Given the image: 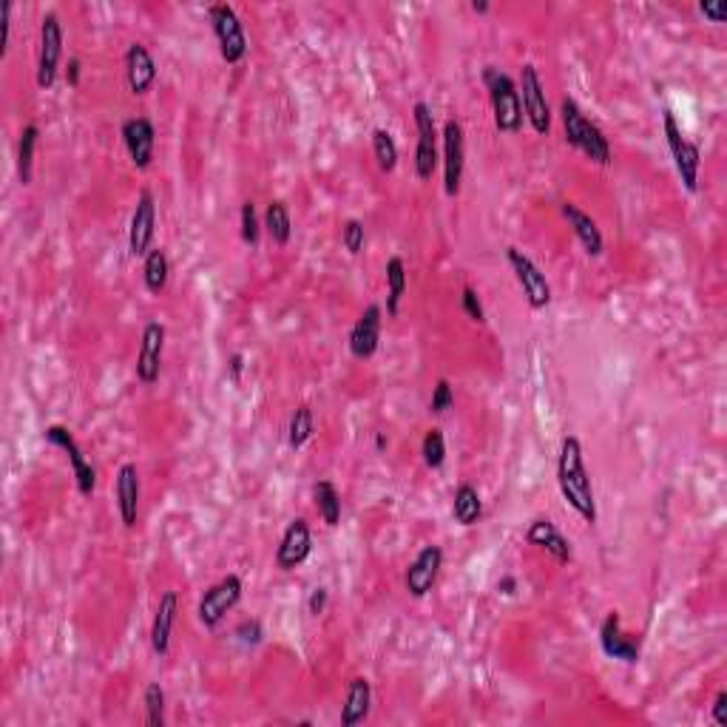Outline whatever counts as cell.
I'll return each instance as SVG.
<instances>
[{
	"label": "cell",
	"mask_w": 727,
	"mask_h": 727,
	"mask_svg": "<svg viewBox=\"0 0 727 727\" xmlns=\"http://www.w3.org/2000/svg\"><path fill=\"white\" fill-rule=\"evenodd\" d=\"M557 486L560 495L577 515L586 520L588 526L597 523V497H594V483L588 475L583 444L577 435H566L557 455Z\"/></svg>",
	"instance_id": "cell-1"
},
{
	"label": "cell",
	"mask_w": 727,
	"mask_h": 727,
	"mask_svg": "<svg viewBox=\"0 0 727 727\" xmlns=\"http://www.w3.org/2000/svg\"><path fill=\"white\" fill-rule=\"evenodd\" d=\"M560 123H563V134L571 148H577L580 154H586L588 160L597 165H611V142L603 134V128L591 123L586 111L577 106L574 97H563L560 100Z\"/></svg>",
	"instance_id": "cell-2"
},
{
	"label": "cell",
	"mask_w": 727,
	"mask_h": 727,
	"mask_svg": "<svg viewBox=\"0 0 727 727\" xmlns=\"http://www.w3.org/2000/svg\"><path fill=\"white\" fill-rule=\"evenodd\" d=\"M483 86L489 91L497 131L500 134H517L523 128L526 117H523V103H520V91H517L515 80L497 66H486L483 69Z\"/></svg>",
	"instance_id": "cell-3"
},
{
	"label": "cell",
	"mask_w": 727,
	"mask_h": 727,
	"mask_svg": "<svg viewBox=\"0 0 727 727\" xmlns=\"http://www.w3.org/2000/svg\"><path fill=\"white\" fill-rule=\"evenodd\" d=\"M208 20H211L213 37L219 54L228 66H236L248 57V35H245V23L236 15L231 3H213L208 6Z\"/></svg>",
	"instance_id": "cell-4"
},
{
	"label": "cell",
	"mask_w": 727,
	"mask_h": 727,
	"mask_svg": "<svg viewBox=\"0 0 727 727\" xmlns=\"http://www.w3.org/2000/svg\"><path fill=\"white\" fill-rule=\"evenodd\" d=\"M662 128H665V140H668L671 157H674L676 174L682 179V185H685L691 194H696V191H699V168H702V151H699V145L682 134V125L676 123L671 108L662 111Z\"/></svg>",
	"instance_id": "cell-5"
},
{
	"label": "cell",
	"mask_w": 727,
	"mask_h": 727,
	"mask_svg": "<svg viewBox=\"0 0 727 727\" xmlns=\"http://www.w3.org/2000/svg\"><path fill=\"white\" fill-rule=\"evenodd\" d=\"M517 91H520V103H523V117L529 120L534 134L546 137L551 131V106L549 97H546V86H543L540 71H537L534 63H523L520 66Z\"/></svg>",
	"instance_id": "cell-6"
},
{
	"label": "cell",
	"mask_w": 727,
	"mask_h": 727,
	"mask_svg": "<svg viewBox=\"0 0 727 727\" xmlns=\"http://www.w3.org/2000/svg\"><path fill=\"white\" fill-rule=\"evenodd\" d=\"M242 594H245L242 577L239 574H225L219 583H213L202 594V600L196 605V617H199V622L205 628H216V625H222V620L231 614L236 605L242 603Z\"/></svg>",
	"instance_id": "cell-7"
},
{
	"label": "cell",
	"mask_w": 727,
	"mask_h": 727,
	"mask_svg": "<svg viewBox=\"0 0 727 727\" xmlns=\"http://www.w3.org/2000/svg\"><path fill=\"white\" fill-rule=\"evenodd\" d=\"M412 120H415V131H418V145H415V174L418 179H432L438 162H441V134H438V125H435V114L432 108L426 106L424 100H418L412 106Z\"/></svg>",
	"instance_id": "cell-8"
},
{
	"label": "cell",
	"mask_w": 727,
	"mask_h": 727,
	"mask_svg": "<svg viewBox=\"0 0 727 727\" xmlns=\"http://www.w3.org/2000/svg\"><path fill=\"white\" fill-rule=\"evenodd\" d=\"M63 60V23L57 12H46L40 20V49H37V86L52 89Z\"/></svg>",
	"instance_id": "cell-9"
},
{
	"label": "cell",
	"mask_w": 727,
	"mask_h": 727,
	"mask_svg": "<svg viewBox=\"0 0 727 727\" xmlns=\"http://www.w3.org/2000/svg\"><path fill=\"white\" fill-rule=\"evenodd\" d=\"M506 259H509V267L515 273L517 284L526 296V304L532 310H546L551 304V284L546 279V273L540 267L534 265L532 256H526L520 248H506Z\"/></svg>",
	"instance_id": "cell-10"
},
{
	"label": "cell",
	"mask_w": 727,
	"mask_h": 727,
	"mask_svg": "<svg viewBox=\"0 0 727 727\" xmlns=\"http://www.w3.org/2000/svg\"><path fill=\"white\" fill-rule=\"evenodd\" d=\"M46 441L57 449H63L66 452V458L71 463V472H74V480H77V492L83 497H91L94 495V486H97V469L91 466L89 458H86V452L80 449L77 444V438L71 435L66 426L60 424H52L46 426Z\"/></svg>",
	"instance_id": "cell-11"
},
{
	"label": "cell",
	"mask_w": 727,
	"mask_h": 727,
	"mask_svg": "<svg viewBox=\"0 0 727 727\" xmlns=\"http://www.w3.org/2000/svg\"><path fill=\"white\" fill-rule=\"evenodd\" d=\"M165 338H168V330L162 321H148L142 327L140 336V350H137V364H134V373H137V381L151 387L160 381L162 373V353H165Z\"/></svg>",
	"instance_id": "cell-12"
},
{
	"label": "cell",
	"mask_w": 727,
	"mask_h": 727,
	"mask_svg": "<svg viewBox=\"0 0 727 727\" xmlns=\"http://www.w3.org/2000/svg\"><path fill=\"white\" fill-rule=\"evenodd\" d=\"M154 236H157V202L148 188H142L137 196V205L131 213V225H128V250L131 256L145 259L148 250L154 248Z\"/></svg>",
	"instance_id": "cell-13"
},
{
	"label": "cell",
	"mask_w": 727,
	"mask_h": 727,
	"mask_svg": "<svg viewBox=\"0 0 727 727\" xmlns=\"http://www.w3.org/2000/svg\"><path fill=\"white\" fill-rule=\"evenodd\" d=\"M441 160H444V191L446 196L461 194L463 168H466V134L458 120H446L444 131H441Z\"/></svg>",
	"instance_id": "cell-14"
},
{
	"label": "cell",
	"mask_w": 727,
	"mask_h": 727,
	"mask_svg": "<svg viewBox=\"0 0 727 727\" xmlns=\"http://www.w3.org/2000/svg\"><path fill=\"white\" fill-rule=\"evenodd\" d=\"M444 568V549L429 543L424 549L415 554V560L409 563L407 574H404V588L409 591V597L421 600L426 597L432 586L438 583V574Z\"/></svg>",
	"instance_id": "cell-15"
},
{
	"label": "cell",
	"mask_w": 727,
	"mask_h": 727,
	"mask_svg": "<svg viewBox=\"0 0 727 727\" xmlns=\"http://www.w3.org/2000/svg\"><path fill=\"white\" fill-rule=\"evenodd\" d=\"M120 137L125 142V151L134 162L137 171L151 168L154 151H157V128L148 117H128L120 128Z\"/></svg>",
	"instance_id": "cell-16"
},
{
	"label": "cell",
	"mask_w": 727,
	"mask_h": 727,
	"mask_svg": "<svg viewBox=\"0 0 727 727\" xmlns=\"http://www.w3.org/2000/svg\"><path fill=\"white\" fill-rule=\"evenodd\" d=\"M310 551H313V529L304 517H296L287 523L282 540L276 546V566L282 571H293L310 557Z\"/></svg>",
	"instance_id": "cell-17"
},
{
	"label": "cell",
	"mask_w": 727,
	"mask_h": 727,
	"mask_svg": "<svg viewBox=\"0 0 727 727\" xmlns=\"http://www.w3.org/2000/svg\"><path fill=\"white\" fill-rule=\"evenodd\" d=\"M125 83L134 97H145L157 83V60L140 40L125 49Z\"/></svg>",
	"instance_id": "cell-18"
},
{
	"label": "cell",
	"mask_w": 727,
	"mask_h": 727,
	"mask_svg": "<svg viewBox=\"0 0 727 727\" xmlns=\"http://www.w3.org/2000/svg\"><path fill=\"white\" fill-rule=\"evenodd\" d=\"M140 469L137 463H123L117 469V480H114V497H117V512L123 520L125 529H134L140 520Z\"/></svg>",
	"instance_id": "cell-19"
},
{
	"label": "cell",
	"mask_w": 727,
	"mask_h": 727,
	"mask_svg": "<svg viewBox=\"0 0 727 727\" xmlns=\"http://www.w3.org/2000/svg\"><path fill=\"white\" fill-rule=\"evenodd\" d=\"M381 321H384V310L381 304H370L358 319H355L353 330H350V353L355 358H373L381 344Z\"/></svg>",
	"instance_id": "cell-20"
},
{
	"label": "cell",
	"mask_w": 727,
	"mask_h": 727,
	"mask_svg": "<svg viewBox=\"0 0 727 727\" xmlns=\"http://www.w3.org/2000/svg\"><path fill=\"white\" fill-rule=\"evenodd\" d=\"M600 645H603L605 657L620 659L625 665H637L639 662V639L622 631V620L617 611L605 614L603 625H600Z\"/></svg>",
	"instance_id": "cell-21"
},
{
	"label": "cell",
	"mask_w": 727,
	"mask_h": 727,
	"mask_svg": "<svg viewBox=\"0 0 727 727\" xmlns=\"http://www.w3.org/2000/svg\"><path fill=\"white\" fill-rule=\"evenodd\" d=\"M526 543H529V546H537V549H543L546 554H551L560 566H568L571 557H574L568 537L551 523L549 517H537V520L529 523V529H526Z\"/></svg>",
	"instance_id": "cell-22"
},
{
	"label": "cell",
	"mask_w": 727,
	"mask_h": 727,
	"mask_svg": "<svg viewBox=\"0 0 727 727\" xmlns=\"http://www.w3.org/2000/svg\"><path fill=\"white\" fill-rule=\"evenodd\" d=\"M560 213H563V219L568 222V228L574 231V236L580 239V245L586 250L588 256H603L605 250V239H603V231H600V225L591 219V213H586L577 202H560Z\"/></svg>",
	"instance_id": "cell-23"
},
{
	"label": "cell",
	"mask_w": 727,
	"mask_h": 727,
	"mask_svg": "<svg viewBox=\"0 0 727 727\" xmlns=\"http://www.w3.org/2000/svg\"><path fill=\"white\" fill-rule=\"evenodd\" d=\"M179 614V597L177 591H165L157 603L154 611V622H151V651L157 657H165L171 651V634H174V625H177Z\"/></svg>",
	"instance_id": "cell-24"
},
{
	"label": "cell",
	"mask_w": 727,
	"mask_h": 727,
	"mask_svg": "<svg viewBox=\"0 0 727 727\" xmlns=\"http://www.w3.org/2000/svg\"><path fill=\"white\" fill-rule=\"evenodd\" d=\"M373 710V685L367 676H355L347 685V696H344V705H341V727H355L361 722H367Z\"/></svg>",
	"instance_id": "cell-25"
},
{
	"label": "cell",
	"mask_w": 727,
	"mask_h": 727,
	"mask_svg": "<svg viewBox=\"0 0 727 727\" xmlns=\"http://www.w3.org/2000/svg\"><path fill=\"white\" fill-rule=\"evenodd\" d=\"M384 279H387V316L395 319L401 313V299L407 296V262L401 256H390L384 267Z\"/></svg>",
	"instance_id": "cell-26"
},
{
	"label": "cell",
	"mask_w": 727,
	"mask_h": 727,
	"mask_svg": "<svg viewBox=\"0 0 727 727\" xmlns=\"http://www.w3.org/2000/svg\"><path fill=\"white\" fill-rule=\"evenodd\" d=\"M262 228L270 236L273 245H287L290 236H293V216H290V208L287 202L282 199H270L265 208V216H262Z\"/></svg>",
	"instance_id": "cell-27"
},
{
	"label": "cell",
	"mask_w": 727,
	"mask_h": 727,
	"mask_svg": "<svg viewBox=\"0 0 727 727\" xmlns=\"http://www.w3.org/2000/svg\"><path fill=\"white\" fill-rule=\"evenodd\" d=\"M452 517L455 523L461 526H475L480 517H483V500H480V492L472 486V483H461L452 495Z\"/></svg>",
	"instance_id": "cell-28"
},
{
	"label": "cell",
	"mask_w": 727,
	"mask_h": 727,
	"mask_svg": "<svg viewBox=\"0 0 727 727\" xmlns=\"http://www.w3.org/2000/svg\"><path fill=\"white\" fill-rule=\"evenodd\" d=\"M171 279V262H168V253L162 248H151L148 256L142 259V282L148 287V293L160 296L162 290L168 287Z\"/></svg>",
	"instance_id": "cell-29"
},
{
	"label": "cell",
	"mask_w": 727,
	"mask_h": 727,
	"mask_svg": "<svg viewBox=\"0 0 727 727\" xmlns=\"http://www.w3.org/2000/svg\"><path fill=\"white\" fill-rule=\"evenodd\" d=\"M313 497H316V509H319V517L324 520L327 529H336L341 523V495H338L336 483L330 480H319L313 486Z\"/></svg>",
	"instance_id": "cell-30"
},
{
	"label": "cell",
	"mask_w": 727,
	"mask_h": 727,
	"mask_svg": "<svg viewBox=\"0 0 727 727\" xmlns=\"http://www.w3.org/2000/svg\"><path fill=\"white\" fill-rule=\"evenodd\" d=\"M313 435H316V415H313V409L302 404V407H296V412L290 415V426H287V444L290 449H302L313 441Z\"/></svg>",
	"instance_id": "cell-31"
},
{
	"label": "cell",
	"mask_w": 727,
	"mask_h": 727,
	"mask_svg": "<svg viewBox=\"0 0 727 727\" xmlns=\"http://www.w3.org/2000/svg\"><path fill=\"white\" fill-rule=\"evenodd\" d=\"M40 140V128L35 123L23 125L18 140V177L23 185H32V168H35V148Z\"/></svg>",
	"instance_id": "cell-32"
},
{
	"label": "cell",
	"mask_w": 727,
	"mask_h": 727,
	"mask_svg": "<svg viewBox=\"0 0 727 727\" xmlns=\"http://www.w3.org/2000/svg\"><path fill=\"white\" fill-rule=\"evenodd\" d=\"M373 157L384 174H392L398 168V142L387 128H375L373 131Z\"/></svg>",
	"instance_id": "cell-33"
},
{
	"label": "cell",
	"mask_w": 727,
	"mask_h": 727,
	"mask_svg": "<svg viewBox=\"0 0 727 727\" xmlns=\"http://www.w3.org/2000/svg\"><path fill=\"white\" fill-rule=\"evenodd\" d=\"M142 702H145V725L165 727V688L160 682H148L145 685Z\"/></svg>",
	"instance_id": "cell-34"
},
{
	"label": "cell",
	"mask_w": 727,
	"mask_h": 727,
	"mask_svg": "<svg viewBox=\"0 0 727 727\" xmlns=\"http://www.w3.org/2000/svg\"><path fill=\"white\" fill-rule=\"evenodd\" d=\"M421 455L429 469H441L446 463V438L438 426H432L421 441Z\"/></svg>",
	"instance_id": "cell-35"
},
{
	"label": "cell",
	"mask_w": 727,
	"mask_h": 727,
	"mask_svg": "<svg viewBox=\"0 0 727 727\" xmlns=\"http://www.w3.org/2000/svg\"><path fill=\"white\" fill-rule=\"evenodd\" d=\"M239 233H242V242L256 248L259 245V236H262V219L256 213L253 202H242V211H239Z\"/></svg>",
	"instance_id": "cell-36"
},
{
	"label": "cell",
	"mask_w": 727,
	"mask_h": 727,
	"mask_svg": "<svg viewBox=\"0 0 727 727\" xmlns=\"http://www.w3.org/2000/svg\"><path fill=\"white\" fill-rule=\"evenodd\" d=\"M341 245H344V250L350 256H358L364 250V245H367V228H364L361 219H347L341 225Z\"/></svg>",
	"instance_id": "cell-37"
},
{
	"label": "cell",
	"mask_w": 727,
	"mask_h": 727,
	"mask_svg": "<svg viewBox=\"0 0 727 727\" xmlns=\"http://www.w3.org/2000/svg\"><path fill=\"white\" fill-rule=\"evenodd\" d=\"M461 310H463V316H466L469 321H475V324H486V310H483V302H480L478 290H475L472 284H463Z\"/></svg>",
	"instance_id": "cell-38"
},
{
	"label": "cell",
	"mask_w": 727,
	"mask_h": 727,
	"mask_svg": "<svg viewBox=\"0 0 727 727\" xmlns=\"http://www.w3.org/2000/svg\"><path fill=\"white\" fill-rule=\"evenodd\" d=\"M455 404V390H452V384L441 378L438 384H435V390H432V398H429V412L432 415H444L446 409H452Z\"/></svg>",
	"instance_id": "cell-39"
},
{
	"label": "cell",
	"mask_w": 727,
	"mask_h": 727,
	"mask_svg": "<svg viewBox=\"0 0 727 727\" xmlns=\"http://www.w3.org/2000/svg\"><path fill=\"white\" fill-rule=\"evenodd\" d=\"M233 637L239 639L242 645H259L262 639H265V628H262V622L256 620V617H250V620H242L236 625V631H233Z\"/></svg>",
	"instance_id": "cell-40"
},
{
	"label": "cell",
	"mask_w": 727,
	"mask_h": 727,
	"mask_svg": "<svg viewBox=\"0 0 727 727\" xmlns=\"http://www.w3.org/2000/svg\"><path fill=\"white\" fill-rule=\"evenodd\" d=\"M699 15H705L710 23H725L727 3L725 0H702V3H699Z\"/></svg>",
	"instance_id": "cell-41"
},
{
	"label": "cell",
	"mask_w": 727,
	"mask_h": 727,
	"mask_svg": "<svg viewBox=\"0 0 727 727\" xmlns=\"http://www.w3.org/2000/svg\"><path fill=\"white\" fill-rule=\"evenodd\" d=\"M710 716H713V722L719 727H727V691L716 693L713 708H710Z\"/></svg>",
	"instance_id": "cell-42"
},
{
	"label": "cell",
	"mask_w": 727,
	"mask_h": 727,
	"mask_svg": "<svg viewBox=\"0 0 727 727\" xmlns=\"http://www.w3.org/2000/svg\"><path fill=\"white\" fill-rule=\"evenodd\" d=\"M327 588H313V594H310V600H307V611L313 614V617H321L324 614V608H327Z\"/></svg>",
	"instance_id": "cell-43"
},
{
	"label": "cell",
	"mask_w": 727,
	"mask_h": 727,
	"mask_svg": "<svg viewBox=\"0 0 727 727\" xmlns=\"http://www.w3.org/2000/svg\"><path fill=\"white\" fill-rule=\"evenodd\" d=\"M0 23H3V49H0V54H6V46H9V29H12V3H9V0L0 3Z\"/></svg>",
	"instance_id": "cell-44"
},
{
	"label": "cell",
	"mask_w": 727,
	"mask_h": 727,
	"mask_svg": "<svg viewBox=\"0 0 727 727\" xmlns=\"http://www.w3.org/2000/svg\"><path fill=\"white\" fill-rule=\"evenodd\" d=\"M242 373H245V355L233 353L231 361H228V375H231L233 384H239V381H242Z\"/></svg>",
	"instance_id": "cell-45"
},
{
	"label": "cell",
	"mask_w": 727,
	"mask_h": 727,
	"mask_svg": "<svg viewBox=\"0 0 727 727\" xmlns=\"http://www.w3.org/2000/svg\"><path fill=\"white\" fill-rule=\"evenodd\" d=\"M80 74H83V63H80L77 57H71L69 66H66V83H69L71 89L80 86Z\"/></svg>",
	"instance_id": "cell-46"
},
{
	"label": "cell",
	"mask_w": 727,
	"mask_h": 727,
	"mask_svg": "<svg viewBox=\"0 0 727 727\" xmlns=\"http://www.w3.org/2000/svg\"><path fill=\"white\" fill-rule=\"evenodd\" d=\"M497 591H500V594H506V597H509V594H515V591H517V580H515V577H512V574H506V577H500V580H497Z\"/></svg>",
	"instance_id": "cell-47"
},
{
	"label": "cell",
	"mask_w": 727,
	"mask_h": 727,
	"mask_svg": "<svg viewBox=\"0 0 727 727\" xmlns=\"http://www.w3.org/2000/svg\"><path fill=\"white\" fill-rule=\"evenodd\" d=\"M489 9H492V6H489L486 0H472V12H478V15H486Z\"/></svg>",
	"instance_id": "cell-48"
},
{
	"label": "cell",
	"mask_w": 727,
	"mask_h": 727,
	"mask_svg": "<svg viewBox=\"0 0 727 727\" xmlns=\"http://www.w3.org/2000/svg\"><path fill=\"white\" fill-rule=\"evenodd\" d=\"M387 444H390V441H387V435H381V432H378V435H375V449H378V452H384Z\"/></svg>",
	"instance_id": "cell-49"
}]
</instances>
